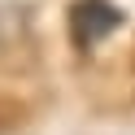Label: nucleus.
Segmentation results:
<instances>
[{
  "label": "nucleus",
  "mask_w": 135,
  "mask_h": 135,
  "mask_svg": "<svg viewBox=\"0 0 135 135\" xmlns=\"http://www.w3.org/2000/svg\"><path fill=\"white\" fill-rule=\"evenodd\" d=\"M122 22H126V13L113 0H74L65 13V31H70V44L79 52L100 48L113 31H122Z\"/></svg>",
  "instance_id": "1"
}]
</instances>
